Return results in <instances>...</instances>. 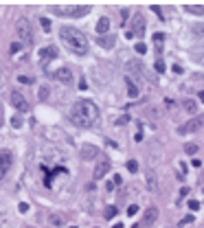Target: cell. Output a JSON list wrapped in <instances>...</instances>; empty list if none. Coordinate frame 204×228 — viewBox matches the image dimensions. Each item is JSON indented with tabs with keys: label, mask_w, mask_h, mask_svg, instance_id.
<instances>
[{
	"label": "cell",
	"mask_w": 204,
	"mask_h": 228,
	"mask_svg": "<svg viewBox=\"0 0 204 228\" xmlns=\"http://www.w3.org/2000/svg\"><path fill=\"white\" fill-rule=\"evenodd\" d=\"M99 118V107L92 103V101H86V99H79V101L72 103L70 112H68V121L72 125H79V127H90L95 125Z\"/></svg>",
	"instance_id": "cell-1"
},
{
	"label": "cell",
	"mask_w": 204,
	"mask_h": 228,
	"mask_svg": "<svg viewBox=\"0 0 204 228\" xmlns=\"http://www.w3.org/2000/svg\"><path fill=\"white\" fill-rule=\"evenodd\" d=\"M59 38L70 53H75V55H88V38L79 29H75V26H62Z\"/></svg>",
	"instance_id": "cell-2"
},
{
	"label": "cell",
	"mask_w": 204,
	"mask_h": 228,
	"mask_svg": "<svg viewBox=\"0 0 204 228\" xmlns=\"http://www.w3.org/2000/svg\"><path fill=\"white\" fill-rule=\"evenodd\" d=\"M90 7L88 5H66V7H59L55 5L53 7V13H59V15H70V18H81V15H88Z\"/></svg>",
	"instance_id": "cell-3"
},
{
	"label": "cell",
	"mask_w": 204,
	"mask_h": 228,
	"mask_svg": "<svg viewBox=\"0 0 204 228\" xmlns=\"http://www.w3.org/2000/svg\"><path fill=\"white\" fill-rule=\"evenodd\" d=\"M15 33H18V38L22 40L24 46H31L33 40H35V35H33V29H31V22L26 20V18H20L15 24Z\"/></svg>",
	"instance_id": "cell-4"
},
{
	"label": "cell",
	"mask_w": 204,
	"mask_h": 228,
	"mask_svg": "<svg viewBox=\"0 0 204 228\" xmlns=\"http://www.w3.org/2000/svg\"><path fill=\"white\" fill-rule=\"evenodd\" d=\"M204 127V114H198V116H193L191 121H187L184 125L178 127V134H193V132H200Z\"/></svg>",
	"instance_id": "cell-5"
},
{
	"label": "cell",
	"mask_w": 204,
	"mask_h": 228,
	"mask_svg": "<svg viewBox=\"0 0 204 228\" xmlns=\"http://www.w3.org/2000/svg\"><path fill=\"white\" fill-rule=\"evenodd\" d=\"M112 169V162H110L108 158H103V160H99L97 162V167H95V171H92V178L95 180H103V176Z\"/></svg>",
	"instance_id": "cell-6"
},
{
	"label": "cell",
	"mask_w": 204,
	"mask_h": 228,
	"mask_svg": "<svg viewBox=\"0 0 204 228\" xmlns=\"http://www.w3.org/2000/svg\"><path fill=\"white\" fill-rule=\"evenodd\" d=\"M11 103H13V107H15L18 112H26V110H29V101H26L18 90H13V92H11Z\"/></svg>",
	"instance_id": "cell-7"
},
{
	"label": "cell",
	"mask_w": 204,
	"mask_h": 228,
	"mask_svg": "<svg viewBox=\"0 0 204 228\" xmlns=\"http://www.w3.org/2000/svg\"><path fill=\"white\" fill-rule=\"evenodd\" d=\"M11 162H13V156H11V151H0V180L5 178V173L9 171V167H11Z\"/></svg>",
	"instance_id": "cell-8"
},
{
	"label": "cell",
	"mask_w": 204,
	"mask_h": 228,
	"mask_svg": "<svg viewBox=\"0 0 204 228\" xmlns=\"http://www.w3.org/2000/svg\"><path fill=\"white\" fill-rule=\"evenodd\" d=\"M132 35H138V38H143V33H145V18L141 13H136L134 15V26H132V31H129Z\"/></svg>",
	"instance_id": "cell-9"
},
{
	"label": "cell",
	"mask_w": 204,
	"mask_h": 228,
	"mask_svg": "<svg viewBox=\"0 0 204 228\" xmlns=\"http://www.w3.org/2000/svg\"><path fill=\"white\" fill-rule=\"evenodd\" d=\"M99 156V147H95V145H83L81 147V158L83 160H95Z\"/></svg>",
	"instance_id": "cell-10"
},
{
	"label": "cell",
	"mask_w": 204,
	"mask_h": 228,
	"mask_svg": "<svg viewBox=\"0 0 204 228\" xmlns=\"http://www.w3.org/2000/svg\"><path fill=\"white\" fill-rule=\"evenodd\" d=\"M53 77H55V79H59L62 84H70V81H72V72H70L68 68H59V70H55V72H53Z\"/></svg>",
	"instance_id": "cell-11"
},
{
	"label": "cell",
	"mask_w": 204,
	"mask_h": 228,
	"mask_svg": "<svg viewBox=\"0 0 204 228\" xmlns=\"http://www.w3.org/2000/svg\"><path fill=\"white\" fill-rule=\"evenodd\" d=\"M156 220H158V208H147V211H145V217H143V224L145 226H152Z\"/></svg>",
	"instance_id": "cell-12"
},
{
	"label": "cell",
	"mask_w": 204,
	"mask_h": 228,
	"mask_svg": "<svg viewBox=\"0 0 204 228\" xmlns=\"http://www.w3.org/2000/svg\"><path fill=\"white\" fill-rule=\"evenodd\" d=\"M114 42H116L114 35H99V38H97V44H99L101 48H112Z\"/></svg>",
	"instance_id": "cell-13"
},
{
	"label": "cell",
	"mask_w": 204,
	"mask_h": 228,
	"mask_svg": "<svg viewBox=\"0 0 204 228\" xmlns=\"http://www.w3.org/2000/svg\"><path fill=\"white\" fill-rule=\"evenodd\" d=\"M123 81H125V86H127V94H129V97H138V92H141V90H138V86L132 81V77L125 75V77H123Z\"/></svg>",
	"instance_id": "cell-14"
},
{
	"label": "cell",
	"mask_w": 204,
	"mask_h": 228,
	"mask_svg": "<svg viewBox=\"0 0 204 228\" xmlns=\"http://www.w3.org/2000/svg\"><path fill=\"white\" fill-rule=\"evenodd\" d=\"M162 44H165V35H162V33H154V48H156L158 59H160V55H162Z\"/></svg>",
	"instance_id": "cell-15"
},
{
	"label": "cell",
	"mask_w": 204,
	"mask_h": 228,
	"mask_svg": "<svg viewBox=\"0 0 204 228\" xmlns=\"http://www.w3.org/2000/svg\"><path fill=\"white\" fill-rule=\"evenodd\" d=\"M145 182H147V189L149 191H156V187H158V180H156V173L152 169H147L145 173Z\"/></svg>",
	"instance_id": "cell-16"
},
{
	"label": "cell",
	"mask_w": 204,
	"mask_h": 228,
	"mask_svg": "<svg viewBox=\"0 0 204 228\" xmlns=\"http://www.w3.org/2000/svg\"><path fill=\"white\" fill-rule=\"evenodd\" d=\"M127 70H132V72H134V77H136V79H141L145 68H143V64H141V61H129V64H127Z\"/></svg>",
	"instance_id": "cell-17"
},
{
	"label": "cell",
	"mask_w": 204,
	"mask_h": 228,
	"mask_svg": "<svg viewBox=\"0 0 204 228\" xmlns=\"http://www.w3.org/2000/svg\"><path fill=\"white\" fill-rule=\"evenodd\" d=\"M108 29H110V20H108V18H99V22H97V33H99V35H108Z\"/></svg>",
	"instance_id": "cell-18"
},
{
	"label": "cell",
	"mask_w": 204,
	"mask_h": 228,
	"mask_svg": "<svg viewBox=\"0 0 204 228\" xmlns=\"http://www.w3.org/2000/svg\"><path fill=\"white\" fill-rule=\"evenodd\" d=\"M40 55H42V59H55L57 57V48L55 46H46V48H42Z\"/></svg>",
	"instance_id": "cell-19"
},
{
	"label": "cell",
	"mask_w": 204,
	"mask_h": 228,
	"mask_svg": "<svg viewBox=\"0 0 204 228\" xmlns=\"http://www.w3.org/2000/svg\"><path fill=\"white\" fill-rule=\"evenodd\" d=\"M187 13H193V15H204V7L202 5H187L184 7Z\"/></svg>",
	"instance_id": "cell-20"
},
{
	"label": "cell",
	"mask_w": 204,
	"mask_h": 228,
	"mask_svg": "<svg viewBox=\"0 0 204 228\" xmlns=\"http://www.w3.org/2000/svg\"><path fill=\"white\" fill-rule=\"evenodd\" d=\"M182 107H184V110H187V112L196 114V110H198V103L193 101V99H184V101H182Z\"/></svg>",
	"instance_id": "cell-21"
},
{
	"label": "cell",
	"mask_w": 204,
	"mask_h": 228,
	"mask_svg": "<svg viewBox=\"0 0 204 228\" xmlns=\"http://www.w3.org/2000/svg\"><path fill=\"white\" fill-rule=\"evenodd\" d=\"M48 222H51L53 226H64V217H62L59 213H51V215H48Z\"/></svg>",
	"instance_id": "cell-22"
},
{
	"label": "cell",
	"mask_w": 204,
	"mask_h": 228,
	"mask_svg": "<svg viewBox=\"0 0 204 228\" xmlns=\"http://www.w3.org/2000/svg\"><path fill=\"white\" fill-rule=\"evenodd\" d=\"M114 215H116V206H105V211H103V217H105V220H112Z\"/></svg>",
	"instance_id": "cell-23"
},
{
	"label": "cell",
	"mask_w": 204,
	"mask_h": 228,
	"mask_svg": "<svg viewBox=\"0 0 204 228\" xmlns=\"http://www.w3.org/2000/svg\"><path fill=\"white\" fill-rule=\"evenodd\" d=\"M184 151H187L189 156H193V154L198 151V145H193V143H187V145H184Z\"/></svg>",
	"instance_id": "cell-24"
},
{
	"label": "cell",
	"mask_w": 204,
	"mask_h": 228,
	"mask_svg": "<svg viewBox=\"0 0 204 228\" xmlns=\"http://www.w3.org/2000/svg\"><path fill=\"white\" fill-rule=\"evenodd\" d=\"M40 22H42V29L48 33L51 31V20H48V18H40Z\"/></svg>",
	"instance_id": "cell-25"
},
{
	"label": "cell",
	"mask_w": 204,
	"mask_h": 228,
	"mask_svg": "<svg viewBox=\"0 0 204 228\" xmlns=\"http://www.w3.org/2000/svg\"><path fill=\"white\" fill-rule=\"evenodd\" d=\"M46 99H48V88L42 86L40 88V101H46Z\"/></svg>",
	"instance_id": "cell-26"
},
{
	"label": "cell",
	"mask_w": 204,
	"mask_h": 228,
	"mask_svg": "<svg viewBox=\"0 0 204 228\" xmlns=\"http://www.w3.org/2000/svg\"><path fill=\"white\" fill-rule=\"evenodd\" d=\"M134 48H136V53H138V55H143V53H147V46H145L143 42H138V44H136Z\"/></svg>",
	"instance_id": "cell-27"
},
{
	"label": "cell",
	"mask_w": 204,
	"mask_h": 228,
	"mask_svg": "<svg viewBox=\"0 0 204 228\" xmlns=\"http://www.w3.org/2000/svg\"><path fill=\"white\" fill-rule=\"evenodd\" d=\"M127 169L132 171V173H136V171H138V162H136V160H129V162H127Z\"/></svg>",
	"instance_id": "cell-28"
},
{
	"label": "cell",
	"mask_w": 204,
	"mask_h": 228,
	"mask_svg": "<svg viewBox=\"0 0 204 228\" xmlns=\"http://www.w3.org/2000/svg\"><path fill=\"white\" fill-rule=\"evenodd\" d=\"M152 11H154L156 15H158V18H160V20H165V15H162V9H160L158 5H154V7H152Z\"/></svg>",
	"instance_id": "cell-29"
},
{
	"label": "cell",
	"mask_w": 204,
	"mask_h": 228,
	"mask_svg": "<svg viewBox=\"0 0 204 228\" xmlns=\"http://www.w3.org/2000/svg\"><path fill=\"white\" fill-rule=\"evenodd\" d=\"M11 125L15 127V130H18V127H22V118H20V116H13V118H11Z\"/></svg>",
	"instance_id": "cell-30"
},
{
	"label": "cell",
	"mask_w": 204,
	"mask_h": 228,
	"mask_svg": "<svg viewBox=\"0 0 204 228\" xmlns=\"http://www.w3.org/2000/svg\"><path fill=\"white\" fill-rule=\"evenodd\" d=\"M156 72H165V61L162 59H156Z\"/></svg>",
	"instance_id": "cell-31"
},
{
	"label": "cell",
	"mask_w": 204,
	"mask_h": 228,
	"mask_svg": "<svg viewBox=\"0 0 204 228\" xmlns=\"http://www.w3.org/2000/svg\"><path fill=\"white\" fill-rule=\"evenodd\" d=\"M125 123H129V116H127V114H123V116L116 118V125H125Z\"/></svg>",
	"instance_id": "cell-32"
},
{
	"label": "cell",
	"mask_w": 204,
	"mask_h": 228,
	"mask_svg": "<svg viewBox=\"0 0 204 228\" xmlns=\"http://www.w3.org/2000/svg\"><path fill=\"white\" fill-rule=\"evenodd\" d=\"M136 213H138V206H136V204H132V206L127 208V215H129V217H134Z\"/></svg>",
	"instance_id": "cell-33"
},
{
	"label": "cell",
	"mask_w": 204,
	"mask_h": 228,
	"mask_svg": "<svg viewBox=\"0 0 204 228\" xmlns=\"http://www.w3.org/2000/svg\"><path fill=\"white\" fill-rule=\"evenodd\" d=\"M193 222V215H187V217H182L180 220V226H184V224H191Z\"/></svg>",
	"instance_id": "cell-34"
},
{
	"label": "cell",
	"mask_w": 204,
	"mask_h": 228,
	"mask_svg": "<svg viewBox=\"0 0 204 228\" xmlns=\"http://www.w3.org/2000/svg\"><path fill=\"white\" fill-rule=\"evenodd\" d=\"M189 206H191V211H198V208H200V202H198V200H191Z\"/></svg>",
	"instance_id": "cell-35"
},
{
	"label": "cell",
	"mask_w": 204,
	"mask_h": 228,
	"mask_svg": "<svg viewBox=\"0 0 204 228\" xmlns=\"http://www.w3.org/2000/svg\"><path fill=\"white\" fill-rule=\"evenodd\" d=\"M18 211H20V213H26V211H29V204H26V202H20V206H18Z\"/></svg>",
	"instance_id": "cell-36"
},
{
	"label": "cell",
	"mask_w": 204,
	"mask_h": 228,
	"mask_svg": "<svg viewBox=\"0 0 204 228\" xmlns=\"http://www.w3.org/2000/svg\"><path fill=\"white\" fill-rule=\"evenodd\" d=\"M18 81H22V84H33V79H31V77H24V75L18 77Z\"/></svg>",
	"instance_id": "cell-37"
},
{
	"label": "cell",
	"mask_w": 204,
	"mask_h": 228,
	"mask_svg": "<svg viewBox=\"0 0 204 228\" xmlns=\"http://www.w3.org/2000/svg\"><path fill=\"white\" fill-rule=\"evenodd\" d=\"M20 48H22V44H18V42H13V44H11V53H13V55H15V53L20 51Z\"/></svg>",
	"instance_id": "cell-38"
},
{
	"label": "cell",
	"mask_w": 204,
	"mask_h": 228,
	"mask_svg": "<svg viewBox=\"0 0 204 228\" xmlns=\"http://www.w3.org/2000/svg\"><path fill=\"white\" fill-rule=\"evenodd\" d=\"M134 140H136V143L143 140V130H141V125H138V132H136V136H134Z\"/></svg>",
	"instance_id": "cell-39"
},
{
	"label": "cell",
	"mask_w": 204,
	"mask_h": 228,
	"mask_svg": "<svg viewBox=\"0 0 204 228\" xmlns=\"http://www.w3.org/2000/svg\"><path fill=\"white\" fill-rule=\"evenodd\" d=\"M112 182H114V187H121V184H123V178H121V176H114Z\"/></svg>",
	"instance_id": "cell-40"
},
{
	"label": "cell",
	"mask_w": 204,
	"mask_h": 228,
	"mask_svg": "<svg viewBox=\"0 0 204 228\" xmlns=\"http://www.w3.org/2000/svg\"><path fill=\"white\" fill-rule=\"evenodd\" d=\"M127 15H129V11H127V9H121V18H123L121 22H125V18H127Z\"/></svg>",
	"instance_id": "cell-41"
},
{
	"label": "cell",
	"mask_w": 204,
	"mask_h": 228,
	"mask_svg": "<svg viewBox=\"0 0 204 228\" xmlns=\"http://www.w3.org/2000/svg\"><path fill=\"white\" fill-rule=\"evenodd\" d=\"M105 191H114V182H105Z\"/></svg>",
	"instance_id": "cell-42"
},
{
	"label": "cell",
	"mask_w": 204,
	"mask_h": 228,
	"mask_svg": "<svg viewBox=\"0 0 204 228\" xmlns=\"http://www.w3.org/2000/svg\"><path fill=\"white\" fill-rule=\"evenodd\" d=\"M173 72H176V75H180V72H182V66H178V64H176V66H173Z\"/></svg>",
	"instance_id": "cell-43"
},
{
	"label": "cell",
	"mask_w": 204,
	"mask_h": 228,
	"mask_svg": "<svg viewBox=\"0 0 204 228\" xmlns=\"http://www.w3.org/2000/svg\"><path fill=\"white\" fill-rule=\"evenodd\" d=\"M2 121H5V114H2V105H0V125H2Z\"/></svg>",
	"instance_id": "cell-44"
},
{
	"label": "cell",
	"mask_w": 204,
	"mask_h": 228,
	"mask_svg": "<svg viewBox=\"0 0 204 228\" xmlns=\"http://www.w3.org/2000/svg\"><path fill=\"white\" fill-rule=\"evenodd\" d=\"M200 101H204V92H200Z\"/></svg>",
	"instance_id": "cell-45"
},
{
	"label": "cell",
	"mask_w": 204,
	"mask_h": 228,
	"mask_svg": "<svg viewBox=\"0 0 204 228\" xmlns=\"http://www.w3.org/2000/svg\"><path fill=\"white\" fill-rule=\"evenodd\" d=\"M114 228H123V224H114Z\"/></svg>",
	"instance_id": "cell-46"
},
{
	"label": "cell",
	"mask_w": 204,
	"mask_h": 228,
	"mask_svg": "<svg viewBox=\"0 0 204 228\" xmlns=\"http://www.w3.org/2000/svg\"><path fill=\"white\" fill-rule=\"evenodd\" d=\"M70 228H77V226H70Z\"/></svg>",
	"instance_id": "cell-47"
}]
</instances>
